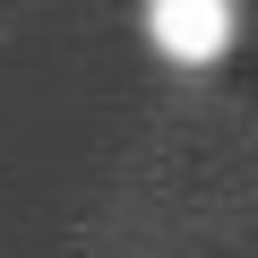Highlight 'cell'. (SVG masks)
Here are the masks:
<instances>
[{
	"label": "cell",
	"instance_id": "obj_1",
	"mask_svg": "<svg viewBox=\"0 0 258 258\" xmlns=\"http://www.w3.org/2000/svg\"><path fill=\"white\" fill-rule=\"evenodd\" d=\"M147 43L164 60H215L232 43V0H147Z\"/></svg>",
	"mask_w": 258,
	"mask_h": 258
}]
</instances>
